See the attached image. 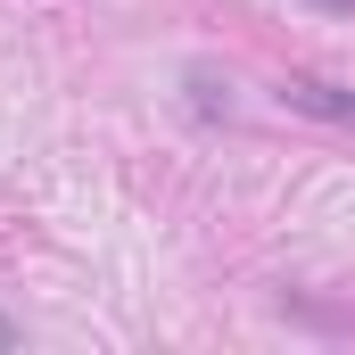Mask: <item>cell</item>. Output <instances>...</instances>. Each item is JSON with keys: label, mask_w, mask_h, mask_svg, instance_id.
Returning a JSON list of instances; mask_svg holds the SVG:
<instances>
[{"label": "cell", "mask_w": 355, "mask_h": 355, "mask_svg": "<svg viewBox=\"0 0 355 355\" xmlns=\"http://www.w3.org/2000/svg\"><path fill=\"white\" fill-rule=\"evenodd\" d=\"M281 99H289V107H306V116L355 124V99H347V91H331V83H314V75H289V83H281Z\"/></svg>", "instance_id": "obj_1"}, {"label": "cell", "mask_w": 355, "mask_h": 355, "mask_svg": "<svg viewBox=\"0 0 355 355\" xmlns=\"http://www.w3.org/2000/svg\"><path fill=\"white\" fill-rule=\"evenodd\" d=\"M0 347H17V322H8V314H0Z\"/></svg>", "instance_id": "obj_2"}]
</instances>
